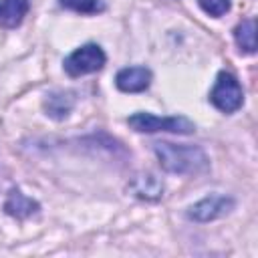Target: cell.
Returning <instances> with one entry per match:
<instances>
[{
  "mask_svg": "<svg viewBox=\"0 0 258 258\" xmlns=\"http://www.w3.org/2000/svg\"><path fill=\"white\" fill-rule=\"evenodd\" d=\"M159 165L177 175H200L210 167V159L204 149L196 145H175V143H155L153 147Z\"/></svg>",
  "mask_w": 258,
  "mask_h": 258,
  "instance_id": "1",
  "label": "cell"
},
{
  "mask_svg": "<svg viewBox=\"0 0 258 258\" xmlns=\"http://www.w3.org/2000/svg\"><path fill=\"white\" fill-rule=\"evenodd\" d=\"M127 123L139 133H155V131H169V133H194L196 125L187 117H157L151 113H135L127 119Z\"/></svg>",
  "mask_w": 258,
  "mask_h": 258,
  "instance_id": "2",
  "label": "cell"
},
{
  "mask_svg": "<svg viewBox=\"0 0 258 258\" xmlns=\"http://www.w3.org/2000/svg\"><path fill=\"white\" fill-rule=\"evenodd\" d=\"M210 101L222 113L238 111L244 103V93H242V87H240L238 79L234 75L222 71L216 79V85H214L212 93H210Z\"/></svg>",
  "mask_w": 258,
  "mask_h": 258,
  "instance_id": "3",
  "label": "cell"
},
{
  "mask_svg": "<svg viewBox=\"0 0 258 258\" xmlns=\"http://www.w3.org/2000/svg\"><path fill=\"white\" fill-rule=\"evenodd\" d=\"M107 56L99 44H83L64 58V71L71 77H83L103 69Z\"/></svg>",
  "mask_w": 258,
  "mask_h": 258,
  "instance_id": "4",
  "label": "cell"
},
{
  "mask_svg": "<svg viewBox=\"0 0 258 258\" xmlns=\"http://www.w3.org/2000/svg\"><path fill=\"white\" fill-rule=\"evenodd\" d=\"M230 210H234V200L228 196H210L202 202L194 204L187 212V216L196 222H212L216 218L226 216Z\"/></svg>",
  "mask_w": 258,
  "mask_h": 258,
  "instance_id": "5",
  "label": "cell"
},
{
  "mask_svg": "<svg viewBox=\"0 0 258 258\" xmlns=\"http://www.w3.org/2000/svg\"><path fill=\"white\" fill-rule=\"evenodd\" d=\"M151 83V71L145 67H127L117 73L115 85L123 93H141Z\"/></svg>",
  "mask_w": 258,
  "mask_h": 258,
  "instance_id": "6",
  "label": "cell"
},
{
  "mask_svg": "<svg viewBox=\"0 0 258 258\" xmlns=\"http://www.w3.org/2000/svg\"><path fill=\"white\" fill-rule=\"evenodd\" d=\"M30 8V0H0V26L16 28Z\"/></svg>",
  "mask_w": 258,
  "mask_h": 258,
  "instance_id": "7",
  "label": "cell"
},
{
  "mask_svg": "<svg viewBox=\"0 0 258 258\" xmlns=\"http://www.w3.org/2000/svg\"><path fill=\"white\" fill-rule=\"evenodd\" d=\"M129 189L141 200H157L163 194V183L151 173H139L131 179Z\"/></svg>",
  "mask_w": 258,
  "mask_h": 258,
  "instance_id": "8",
  "label": "cell"
},
{
  "mask_svg": "<svg viewBox=\"0 0 258 258\" xmlns=\"http://www.w3.org/2000/svg\"><path fill=\"white\" fill-rule=\"evenodd\" d=\"M4 212L14 216V218H28L32 216L34 212H38V204L30 198H26L20 189H12L4 202Z\"/></svg>",
  "mask_w": 258,
  "mask_h": 258,
  "instance_id": "9",
  "label": "cell"
},
{
  "mask_svg": "<svg viewBox=\"0 0 258 258\" xmlns=\"http://www.w3.org/2000/svg\"><path fill=\"white\" fill-rule=\"evenodd\" d=\"M75 105V97L69 91H54L44 99V111L52 119H64Z\"/></svg>",
  "mask_w": 258,
  "mask_h": 258,
  "instance_id": "10",
  "label": "cell"
},
{
  "mask_svg": "<svg viewBox=\"0 0 258 258\" xmlns=\"http://www.w3.org/2000/svg\"><path fill=\"white\" fill-rule=\"evenodd\" d=\"M234 38H236V44L240 46V50L254 52L256 50V22H254V18L242 20L234 30Z\"/></svg>",
  "mask_w": 258,
  "mask_h": 258,
  "instance_id": "11",
  "label": "cell"
},
{
  "mask_svg": "<svg viewBox=\"0 0 258 258\" xmlns=\"http://www.w3.org/2000/svg\"><path fill=\"white\" fill-rule=\"evenodd\" d=\"M60 4L69 10L83 12V14H95L105 8V4L101 0H60Z\"/></svg>",
  "mask_w": 258,
  "mask_h": 258,
  "instance_id": "12",
  "label": "cell"
},
{
  "mask_svg": "<svg viewBox=\"0 0 258 258\" xmlns=\"http://www.w3.org/2000/svg\"><path fill=\"white\" fill-rule=\"evenodd\" d=\"M198 4L202 6V10L210 16H224L230 10V0H198Z\"/></svg>",
  "mask_w": 258,
  "mask_h": 258,
  "instance_id": "13",
  "label": "cell"
}]
</instances>
